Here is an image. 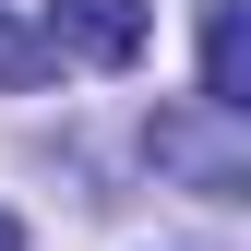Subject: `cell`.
<instances>
[{
	"label": "cell",
	"mask_w": 251,
	"mask_h": 251,
	"mask_svg": "<svg viewBox=\"0 0 251 251\" xmlns=\"http://www.w3.org/2000/svg\"><path fill=\"white\" fill-rule=\"evenodd\" d=\"M144 36H155L144 0H48V48H60V60H84V72L144 60Z\"/></svg>",
	"instance_id": "cell-2"
},
{
	"label": "cell",
	"mask_w": 251,
	"mask_h": 251,
	"mask_svg": "<svg viewBox=\"0 0 251 251\" xmlns=\"http://www.w3.org/2000/svg\"><path fill=\"white\" fill-rule=\"evenodd\" d=\"M155 168H179L192 192H251V120L239 108H215V96H192V108H168L155 120Z\"/></svg>",
	"instance_id": "cell-1"
},
{
	"label": "cell",
	"mask_w": 251,
	"mask_h": 251,
	"mask_svg": "<svg viewBox=\"0 0 251 251\" xmlns=\"http://www.w3.org/2000/svg\"><path fill=\"white\" fill-rule=\"evenodd\" d=\"M203 96L251 120V24H239V0H203Z\"/></svg>",
	"instance_id": "cell-3"
},
{
	"label": "cell",
	"mask_w": 251,
	"mask_h": 251,
	"mask_svg": "<svg viewBox=\"0 0 251 251\" xmlns=\"http://www.w3.org/2000/svg\"><path fill=\"white\" fill-rule=\"evenodd\" d=\"M48 72H60L48 24H12V12H0V96H24V84H48Z\"/></svg>",
	"instance_id": "cell-4"
},
{
	"label": "cell",
	"mask_w": 251,
	"mask_h": 251,
	"mask_svg": "<svg viewBox=\"0 0 251 251\" xmlns=\"http://www.w3.org/2000/svg\"><path fill=\"white\" fill-rule=\"evenodd\" d=\"M0 251H24V227H12V215H0Z\"/></svg>",
	"instance_id": "cell-5"
}]
</instances>
